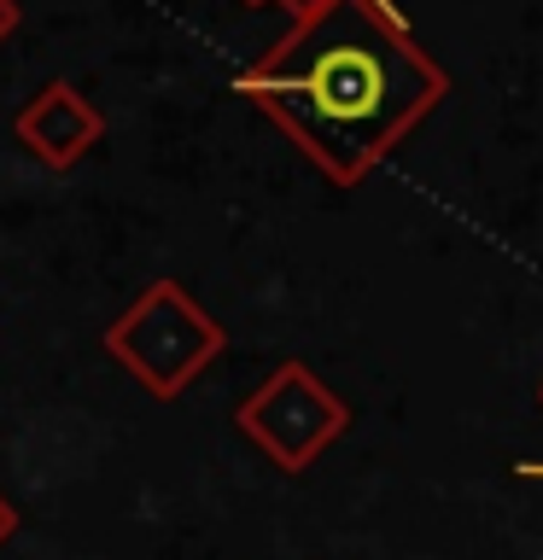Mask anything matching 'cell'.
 I'll return each instance as SVG.
<instances>
[{
    "label": "cell",
    "mask_w": 543,
    "mask_h": 560,
    "mask_svg": "<svg viewBox=\"0 0 543 560\" xmlns=\"http://www.w3.org/2000/svg\"><path fill=\"white\" fill-rule=\"evenodd\" d=\"M234 88L327 182L357 187L450 94V70L380 0H333L245 65Z\"/></svg>",
    "instance_id": "1"
},
{
    "label": "cell",
    "mask_w": 543,
    "mask_h": 560,
    "mask_svg": "<svg viewBox=\"0 0 543 560\" xmlns=\"http://www.w3.org/2000/svg\"><path fill=\"white\" fill-rule=\"evenodd\" d=\"M234 427L252 438V450L280 472H310L350 432V402L315 374L310 362H275L252 392L240 397Z\"/></svg>",
    "instance_id": "3"
},
{
    "label": "cell",
    "mask_w": 543,
    "mask_h": 560,
    "mask_svg": "<svg viewBox=\"0 0 543 560\" xmlns=\"http://www.w3.org/2000/svg\"><path fill=\"white\" fill-rule=\"evenodd\" d=\"M12 532H18V508H12L7 497H0V542H7Z\"/></svg>",
    "instance_id": "7"
},
{
    "label": "cell",
    "mask_w": 543,
    "mask_h": 560,
    "mask_svg": "<svg viewBox=\"0 0 543 560\" xmlns=\"http://www.w3.org/2000/svg\"><path fill=\"white\" fill-rule=\"evenodd\" d=\"M228 350V327L193 298L182 280H152L129 310L105 327V357L129 368L140 392L182 397Z\"/></svg>",
    "instance_id": "2"
},
{
    "label": "cell",
    "mask_w": 543,
    "mask_h": 560,
    "mask_svg": "<svg viewBox=\"0 0 543 560\" xmlns=\"http://www.w3.org/2000/svg\"><path fill=\"white\" fill-rule=\"evenodd\" d=\"M240 7H275V0H240Z\"/></svg>",
    "instance_id": "9"
},
{
    "label": "cell",
    "mask_w": 543,
    "mask_h": 560,
    "mask_svg": "<svg viewBox=\"0 0 543 560\" xmlns=\"http://www.w3.org/2000/svg\"><path fill=\"white\" fill-rule=\"evenodd\" d=\"M275 7H280V12H287V18H292V24H310V18H322V12L333 7V0H275Z\"/></svg>",
    "instance_id": "5"
},
{
    "label": "cell",
    "mask_w": 543,
    "mask_h": 560,
    "mask_svg": "<svg viewBox=\"0 0 543 560\" xmlns=\"http://www.w3.org/2000/svg\"><path fill=\"white\" fill-rule=\"evenodd\" d=\"M18 24H24V7H18V0H0V47L18 35Z\"/></svg>",
    "instance_id": "6"
},
{
    "label": "cell",
    "mask_w": 543,
    "mask_h": 560,
    "mask_svg": "<svg viewBox=\"0 0 543 560\" xmlns=\"http://www.w3.org/2000/svg\"><path fill=\"white\" fill-rule=\"evenodd\" d=\"M18 140L42 158L47 170H70V164H82L88 152L100 147V135H105V117L88 105L82 88H70L65 77L59 82H47L42 94H35L24 112H18Z\"/></svg>",
    "instance_id": "4"
},
{
    "label": "cell",
    "mask_w": 543,
    "mask_h": 560,
    "mask_svg": "<svg viewBox=\"0 0 543 560\" xmlns=\"http://www.w3.org/2000/svg\"><path fill=\"white\" fill-rule=\"evenodd\" d=\"M515 479H532V485H543V462H515Z\"/></svg>",
    "instance_id": "8"
},
{
    "label": "cell",
    "mask_w": 543,
    "mask_h": 560,
    "mask_svg": "<svg viewBox=\"0 0 543 560\" xmlns=\"http://www.w3.org/2000/svg\"><path fill=\"white\" fill-rule=\"evenodd\" d=\"M538 409H543V385H538Z\"/></svg>",
    "instance_id": "10"
}]
</instances>
